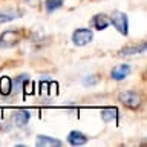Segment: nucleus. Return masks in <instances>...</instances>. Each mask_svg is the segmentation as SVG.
Masks as SVG:
<instances>
[{
    "label": "nucleus",
    "mask_w": 147,
    "mask_h": 147,
    "mask_svg": "<svg viewBox=\"0 0 147 147\" xmlns=\"http://www.w3.org/2000/svg\"><path fill=\"white\" fill-rule=\"evenodd\" d=\"M118 100L129 109H138L141 106V103H142L141 95L138 94V92H135V90H123V92H119Z\"/></svg>",
    "instance_id": "nucleus-2"
},
{
    "label": "nucleus",
    "mask_w": 147,
    "mask_h": 147,
    "mask_svg": "<svg viewBox=\"0 0 147 147\" xmlns=\"http://www.w3.org/2000/svg\"><path fill=\"white\" fill-rule=\"evenodd\" d=\"M31 119V112L26 109H18L12 113V121L17 127H25Z\"/></svg>",
    "instance_id": "nucleus-5"
},
{
    "label": "nucleus",
    "mask_w": 147,
    "mask_h": 147,
    "mask_svg": "<svg viewBox=\"0 0 147 147\" xmlns=\"http://www.w3.org/2000/svg\"><path fill=\"white\" fill-rule=\"evenodd\" d=\"M130 64L124 63V64H119V66L113 67L112 71H110V78L112 80H117V81H121L124 80L126 77H129V74H130Z\"/></svg>",
    "instance_id": "nucleus-6"
},
{
    "label": "nucleus",
    "mask_w": 147,
    "mask_h": 147,
    "mask_svg": "<svg viewBox=\"0 0 147 147\" xmlns=\"http://www.w3.org/2000/svg\"><path fill=\"white\" fill-rule=\"evenodd\" d=\"M142 52H146V43L142 41V43L140 45H127V46H124L123 49H119V55H136V54H142Z\"/></svg>",
    "instance_id": "nucleus-10"
},
{
    "label": "nucleus",
    "mask_w": 147,
    "mask_h": 147,
    "mask_svg": "<svg viewBox=\"0 0 147 147\" xmlns=\"http://www.w3.org/2000/svg\"><path fill=\"white\" fill-rule=\"evenodd\" d=\"M94 40V32L87 28H78L72 32V43L75 46H86Z\"/></svg>",
    "instance_id": "nucleus-4"
},
{
    "label": "nucleus",
    "mask_w": 147,
    "mask_h": 147,
    "mask_svg": "<svg viewBox=\"0 0 147 147\" xmlns=\"http://www.w3.org/2000/svg\"><path fill=\"white\" fill-rule=\"evenodd\" d=\"M29 83V75L28 74H20L18 77H16L12 80V92H20L28 86Z\"/></svg>",
    "instance_id": "nucleus-11"
},
{
    "label": "nucleus",
    "mask_w": 147,
    "mask_h": 147,
    "mask_svg": "<svg viewBox=\"0 0 147 147\" xmlns=\"http://www.w3.org/2000/svg\"><path fill=\"white\" fill-rule=\"evenodd\" d=\"M18 14H20L18 11H0V25L16 20L17 17H20Z\"/></svg>",
    "instance_id": "nucleus-14"
},
{
    "label": "nucleus",
    "mask_w": 147,
    "mask_h": 147,
    "mask_svg": "<svg viewBox=\"0 0 147 147\" xmlns=\"http://www.w3.org/2000/svg\"><path fill=\"white\" fill-rule=\"evenodd\" d=\"M101 118L104 123H113L118 118V109L117 107H106L101 110Z\"/></svg>",
    "instance_id": "nucleus-13"
},
{
    "label": "nucleus",
    "mask_w": 147,
    "mask_h": 147,
    "mask_svg": "<svg viewBox=\"0 0 147 147\" xmlns=\"http://www.w3.org/2000/svg\"><path fill=\"white\" fill-rule=\"evenodd\" d=\"M22 32L16 29H8L0 34V49H9L20 43Z\"/></svg>",
    "instance_id": "nucleus-1"
},
{
    "label": "nucleus",
    "mask_w": 147,
    "mask_h": 147,
    "mask_svg": "<svg viewBox=\"0 0 147 147\" xmlns=\"http://www.w3.org/2000/svg\"><path fill=\"white\" fill-rule=\"evenodd\" d=\"M87 141H89V138L80 130H72L67 135V142L71 146H83V144H86Z\"/></svg>",
    "instance_id": "nucleus-9"
},
{
    "label": "nucleus",
    "mask_w": 147,
    "mask_h": 147,
    "mask_svg": "<svg viewBox=\"0 0 147 147\" xmlns=\"http://www.w3.org/2000/svg\"><path fill=\"white\" fill-rule=\"evenodd\" d=\"M110 23H112L113 28L119 32V34H123V35H127L129 34V17H127L126 12L115 11L112 14Z\"/></svg>",
    "instance_id": "nucleus-3"
},
{
    "label": "nucleus",
    "mask_w": 147,
    "mask_h": 147,
    "mask_svg": "<svg viewBox=\"0 0 147 147\" xmlns=\"http://www.w3.org/2000/svg\"><path fill=\"white\" fill-rule=\"evenodd\" d=\"M98 81H100V78H98V75H95V74H90V75H86V77H83V86H96L98 84Z\"/></svg>",
    "instance_id": "nucleus-16"
},
{
    "label": "nucleus",
    "mask_w": 147,
    "mask_h": 147,
    "mask_svg": "<svg viewBox=\"0 0 147 147\" xmlns=\"http://www.w3.org/2000/svg\"><path fill=\"white\" fill-rule=\"evenodd\" d=\"M25 2H26V3H29L31 6H35V5H38L40 0H25Z\"/></svg>",
    "instance_id": "nucleus-18"
},
{
    "label": "nucleus",
    "mask_w": 147,
    "mask_h": 147,
    "mask_svg": "<svg viewBox=\"0 0 147 147\" xmlns=\"http://www.w3.org/2000/svg\"><path fill=\"white\" fill-rule=\"evenodd\" d=\"M90 25H92V28H95L96 31H104V29H107L109 25H110V18L106 16V14H95L90 20Z\"/></svg>",
    "instance_id": "nucleus-7"
},
{
    "label": "nucleus",
    "mask_w": 147,
    "mask_h": 147,
    "mask_svg": "<svg viewBox=\"0 0 147 147\" xmlns=\"http://www.w3.org/2000/svg\"><path fill=\"white\" fill-rule=\"evenodd\" d=\"M64 0H46L45 2V8H46V12H55L57 9H60L63 6Z\"/></svg>",
    "instance_id": "nucleus-15"
},
{
    "label": "nucleus",
    "mask_w": 147,
    "mask_h": 147,
    "mask_svg": "<svg viewBox=\"0 0 147 147\" xmlns=\"http://www.w3.org/2000/svg\"><path fill=\"white\" fill-rule=\"evenodd\" d=\"M35 146L38 147H60L63 146V142L57 140V138H52V136H48V135H38L37 136V141H35Z\"/></svg>",
    "instance_id": "nucleus-8"
},
{
    "label": "nucleus",
    "mask_w": 147,
    "mask_h": 147,
    "mask_svg": "<svg viewBox=\"0 0 147 147\" xmlns=\"http://www.w3.org/2000/svg\"><path fill=\"white\" fill-rule=\"evenodd\" d=\"M0 94L3 96H8L12 94V80L6 75L0 78Z\"/></svg>",
    "instance_id": "nucleus-12"
},
{
    "label": "nucleus",
    "mask_w": 147,
    "mask_h": 147,
    "mask_svg": "<svg viewBox=\"0 0 147 147\" xmlns=\"http://www.w3.org/2000/svg\"><path fill=\"white\" fill-rule=\"evenodd\" d=\"M9 129H11L9 123H8V121H5V119L0 117V132H8Z\"/></svg>",
    "instance_id": "nucleus-17"
}]
</instances>
